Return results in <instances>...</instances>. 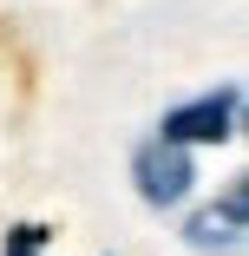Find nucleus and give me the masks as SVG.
<instances>
[{"instance_id":"nucleus-1","label":"nucleus","mask_w":249,"mask_h":256,"mask_svg":"<svg viewBox=\"0 0 249 256\" xmlns=\"http://www.w3.org/2000/svg\"><path fill=\"white\" fill-rule=\"evenodd\" d=\"M131 184H138V197L151 204V210H171V204H184V197H190V184H197L190 144H171V138L138 144V151H131Z\"/></svg>"},{"instance_id":"nucleus-2","label":"nucleus","mask_w":249,"mask_h":256,"mask_svg":"<svg viewBox=\"0 0 249 256\" xmlns=\"http://www.w3.org/2000/svg\"><path fill=\"white\" fill-rule=\"evenodd\" d=\"M236 112H243V92L223 86V92H204V98H190V106L164 112L158 138H171V144H223L236 132Z\"/></svg>"},{"instance_id":"nucleus-3","label":"nucleus","mask_w":249,"mask_h":256,"mask_svg":"<svg viewBox=\"0 0 249 256\" xmlns=\"http://www.w3.org/2000/svg\"><path fill=\"white\" fill-rule=\"evenodd\" d=\"M243 230H249V178H236V184L223 190V204L197 210V217L184 224V243H190L197 256H217V250H236Z\"/></svg>"},{"instance_id":"nucleus-4","label":"nucleus","mask_w":249,"mask_h":256,"mask_svg":"<svg viewBox=\"0 0 249 256\" xmlns=\"http://www.w3.org/2000/svg\"><path fill=\"white\" fill-rule=\"evenodd\" d=\"M39 243H46L39 224H13V230H7V256H39Z\"/></svg>"}]
</instances>
